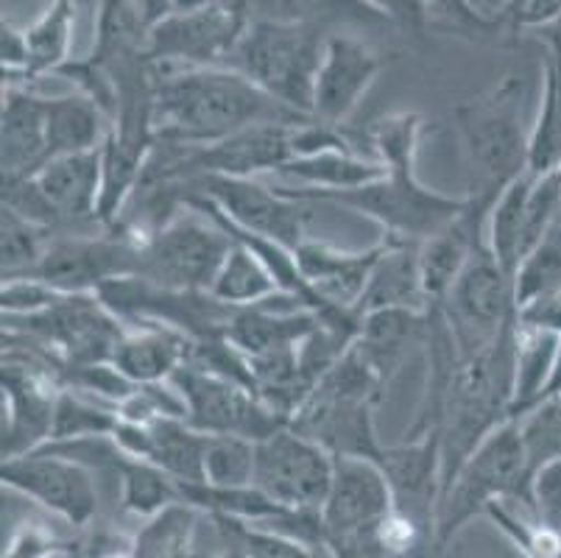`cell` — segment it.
<instances>
[{
	"mask_svg": "<svg viewBox=\"0 0 561 558\" xmlns=\"http://www.w3.org/2000/svg\"><path fill=\"white\" fill-rule=\"evenodd\" d=\"M70 542H62L43 520H25L12 531L0 558H59L70 553Z\"/></svg>",
	"mask_w": 561,
	"mask_h": 558,
	"instance_id": "7dc6e473",
	"label": "cell"
},
{
	"mask_svg": "<svg viewBox=\"0 0 561 558\" xmlns=\"http://www.w3.org/2000/svg\"><path fill=\"white\" fill-rule=\"evenodd\" d=\"M0 483L68 522L70 528H90V522L99 516V478L81 467L79 460L62 458L48 449H34L3 460Z\"/></svg>",
	"mask_w": 561,
	"mask_h": 558,
	"instance_id": "9a60e30c",
	"label": "cell"
},
{
	"mask_svg": "<svg viewBox=\"0 0 561 558\" xmlns=\"http://www.w3.org/2000/svg\"><path fill=\"white\" fill-rule=\"evenodd\" d=\"M193 341L162 324H129L112 363L135 386L168 383L191 361Z\"/></svg>",
	"mask_w": 561,
	"mask_h": 558,
	"instance_id": "4316f807",
	"label": "cell"
},
{
	"mask_svg": "<svg viewBox=\"0 0 561 558\" xmlns=\"http://www.w3.org/2000/svg\"><path fill=\"white\" fill-rule=\"evenodd\" d=\"M241 70L157 65V140L207 146L260 123H305Z\"/></svg>",
	"mask_w": 561,
	"mask_h": 558,
	"instance_id": "6da1fadb",
	"label": "cell"
},
{
	"mask_svg": "<svg viewBox=\"0 0 561 558\" xmlns=\"http://www.w3.org/2000/svg\"><path fill=\"white\" fill-rule=\"evenodd\" d=\"M234 240L210 215L185 207L142 243V280L171 291H207Z\"/></svg>",
	"mask_w": 561,
	"mask_h": 558,
	"instance_id": "9c48e42d",
	"label": "cell"
},
{
	"mask_svg": "<svg viewBox=\"0 0 561 558\" xmlns=\"http://www.w3.org/2000/svg\"><path fill=\"white\" fill-rule=\"evenodd\" d=\"M425 117L420 112H389L369 123L364 140L371 160L380 162L389 173H416Z\"/></svg>",
	"mask_w": 561,
	"mask_h": 558,
	"instance_id": "d590c367",
	"label": "cell"
},
{
	"mask_svg": "<svg viewBox=\"0 0 561 558\" xmlns=\"http://www.w3.org/2000/svg\"><path fill=\"white\" fill-rule=\"evenodd\" d=\"M467 207L456 221H450L442 232L420 243L422 283H425L431 305L445 299L447 291L463 274V269L486 246V221L497 196L467 193Z\"/></svg>",
	"mask_w": 561,
	"mask_h": 558,
	"instance_id": "ffe728a7",
	"label": "cell"
},
{
	"mask_svg": "<svg viewBox=\"0 0 561 558\" xmlns=\"http://www.w3.org/2000/svg\"><path fill=\"white\" fill-rule=\"evenodd\" d=\"M530 187H534V173L525 171L494 198V207L486 221L489 252L512 276L517 274V265L525 258V221H528Z\"/></svg>",
	"mask_w": 561,
	"mask_h": 558,
	"instance_id": "4dcf8cb0",
	"label": "cell"
},
{
	"mask_svg": "<svg viewBox=\"0 0 561 558\" xmlns=\"http://www.w3.org/2000/svg\"><path fill=\"white\" fill-rule=\"evenodd\" d=\"M204 483L218 489L254 486V442L241 436H210L204 453Z\"/></svg>",
	"mask_w": 561,
	"mask_h": 558,
	"instance_id": "ee69618b",
	"label": "cell"
},
{
	"mask_svg": "<svg viewBox=\"0 0 561 558\" xmlns=\"http://www.w3.org/2000/svg\"><path fill=\"white\" fill-rule=\"evenodd\" d=\"M530 511L545 525L561 531V458L542 464L530 475Z\"/></svg>",
	"mask_w": 561,
	"mask_h": 558,
	"instance_id": "c3c4849f",
	"label": "cell"
},
{
	"mask_svg": "<svg viewBox=\"0 0 561 558\" xmlns=\"http://www.w3.org/2000/svg\"><path fill=\"white\" fill-rule=\"evenodd\" d=\"M59 558H65V556H59Z\"/></svg>",
	"mask_w": 561,
	"mask_h": 558,
	"instance_id": "6f0895ef",
	"label": "cell"
},
{
	"mask_svg": "<svg viewBox=\"0 0 561 558\" xmlns=\"http://www.w3.org/2000/svg\"><path fill=\"white\" fill-rule=\"evenodd\" d=\"M525 3H528V0H506V3H503V9L497 12L500 23L506 25L508 31H514V23H517V18H519V12H523Z\"/></svg>",
	"mask_w": 561,
	"mask_h": 558,
	"instance_id": "f5cc1de1",
	"label": "cell"
},
{
	"mask_svg": "<svg viewBox=\"0 0 561 558\" xmlns=\"http://www.w3.org/2000/svg\"><path fill=\"white\" fill-rule=\"evenodd\" d=\"M202 511L187 503H173L146 520L131 539L135 558H196V534Z\"/></svg>",
	"mask_w": 561,
	"mask_h": 558,
	"instance_id": "8d00e7d4",
	"label": "cell"
},
{
	"mask_svg": "<svg viewBox=\"0 0 561 558\" xmlns=\"http://www.w3.org/2000/svg\"><path fill=\"white\" fill-rule=\"evenodd\" d=\"M528 84L503 76L489 92L456 106V129L467 160L472 191L500 196L528 171L530 123L525 121Z\"/></svg>",
	"mask_w": 561,
	"mask_h": 558,
	"instance_id": "277c9868",
	"label": "cell"
},
{
	"mask_svg": "<svg viewBox=\"0 0 561 558\" xmlns=\"http://www.w3.org/2000/svg\"><path fill=\"white\" fill-rule=\"evenodd\" d=\"M126 327L99 294H65L43 314L3 319V330L32 338L62 363H112Z\"/></svg>",
	"mask_w": 561,
	"mask_h": 558,
	"instance_id": "8fae6325",
	"label": "cell"
},
{
	"mask_svg": "<svg viewBox=\"0 0 561 558\" xmlns=\"http://www.w3.org/2000/svg\"><path fill=\"white\" fill-rule=\"evenodd\" d=\"M382 249L375 269L369 274L364 296L358 301V314H375V310H427L425 283H422L420 243L397 240L382 235Z\"/></svg>",
	"mask_w": 561,
	"mask_h": 558,
	"instance_id": "484cf974",
	"label": "cell"
},
{
	"mask_svg": "<svg viewBox=\"0 0 561 558\" xmlns=\"http://www.w3.org/2000/svg\"><path fill=\"white\" fill-rule=\"evenodd\" d=\"M534 34H537V37L548 45L550 56L561 61V14L553 20V23H548V25H542V29L534 31Z\"/></svg>",
	"mask_w": 561,
	"mask_h": 558,
	"instance_id": "816d5d0a",
	"label": "cell"
},
{
	"mask_svg": "<svg viewBox=\"0 0 561 558\" xmlns=\"http://www.w3.org/2000/svg\"><path fill=\"white\" fill-rule=\"evenodd\" d=\"M187 207H207L232 227L272 238L297 252L308 235L313 204L283 193L277 184H265L257 176H218L204 173L187 184Z\"/></svg>",
	"mask_w": 561,
	"mask_h": 558,
	"instance_id": "ba28073f",
	"label": "cell"
},
{
	"mask_svg": "<svg viewBox=\"0 0 561 558\" xmlns=\"http://www.w3.org/2000/svg\"><path fill=\"white\" fill-rule=\"evenodd\" d=\"M561 294V218L530 246L514 274L517 314Z\"/></svg>",
	"mask_w": 561,
	"mask_h": 558,
	"instance_id": "74e56055",
	"label": "cell"
},
{
	"mask_svg": "<svg viewBox=\"0 0 561 558\" xmlns=\"http://www.w3.org/2000/svg\"><path fill=\"white\" fill-rule=\"evenodd\" d=\"M294 198L352 209V213L375 221L386 238L411 240V243H422V240L442 232L447 224L456 221L469 202L467 196H447V193L433 191L420 182L416 173L389 171L375 182L352 187V191L313 193V196Z\"/></svg>",
	"mask_w": 561,
	"mask_h": 558,
	"instance_id": "52a82bcc",
	"label": "cell"
},
{
	"mask_svg": "<svg viewBox=\"0 0 561 558\" xmlns=\"http://www.w3.org/2000/svg\"><path fill=\"white\" fill-rule=\"evenodd\" d=\"M171 383L185 399L187 424L207 436H241L257 444L288 424L247 383L232 377L187 363Z\"/></svg>",
	"mask_w": 561,
	"mask_h": 558,
	"instance_id": "7c38bea8",
	"label": "cell"
},
{
	"mask_svg": "<svg viewBox=\"0 0 561 558\" xmlns=\"http://www.w3.org/2000/svg\"><path fill=\"white\" fill-rule=\"evenodd\" d=\"M252 23V14L234 12L213 0L210 7L176 12L149 31V56L162 68H218Z\"/></svg>",
	"mask_w": 561,
	"mask_h": 558,
	"instance_id": "2e32d148",
	"label": "cell"
},
{
	"mask_svg": "<svg viewBox=\"0 0 561 558\" xmlns=\"http://www.w3.org/2000/svg\"><path fill=\"white\" fill-rule=\"evenodd\" d=\"M500 500H517L530 509V464L525 455L519 424L506 422L463 460V467L447 486L438 503L436 553L447 550L450 542L476 516Z\"/></svg>",
	"mask_w": 561,
	"mask_h": 558,
	"instance_id": "8992f818",
	"label": "cell"
},
{
	"mask_svg": "<svg viewBox=\"0 0 561 558\" xmlns=\"http://www.w3.org/2000/svg\"><path fill=\"white\" fill-rule=\"evenodd\" d=\"M427 310H375L360 321L352 346L369 363L386 388L416 352H425L427 332H431Z\"/></svg>",
	"mask_w": 561,
	"mask_h": 558,
	"instance_id": "7402d4cb",
	"label": "cell"
},
{
	"mask_svg": "<svg viewBox=\"0 0 561 558\" xmlns=\"http://www.w3.org/2000/svg\"><path fill=\"white\" fill-rule=\"evenodd\" d=\"M207 558H249V553H247V550H241V547L227 545V550L213 553V556H207Z\"/></svg>",
	"mask_w": 561,
	"mask_h": 558,
	"instance_id": "11a10c76",
	"label": "cell"
},
{
	"mask_svg": "<svg viewBox=\"0 0 561 558\" xmlns=\"http://www.w3.org/2000/svg\"><path fill=\"white\" fill-rule=\"evenodd\" d=\"M436 305L450 327L458 355H478L517 319L514 276L492 258L489 246H483Z\"/></svg>",
	"mask_w": 561,
	"mask_h": 558,
	"instance_id": "30bf717a",
	"label": "cell"
},
{
	"mask_svg": "<svg viewBox=\"0 0 561 558\" xmlns=\"http://www.w3.org/2000/svg\"><path fill=\"white\" fill-rule=\"evenodd\" d=\"M333 469L335 455L288 424L254 444V486L290 511H321Z\"/></svg>",
	"mask_w": 561,
	"mask_h": 558,
	"instance_id": "5bb4252c",
	"label": "cell"
},
{
	"mask_svg": "<svg viewBox=\"0 0 561 558\" xmlns=\"http://www.w3.org/2000/svg\"><path fill=\"white\" fill-rule=\"evenodd\" d=\"M559 335L550 327L530 324L517 316L514 324V402L512 419L537 406L553 380L559 363Z\"/></svg>",
	"mask_w": 561,
	"mask_h": 558,
	"instance_id": "83f0119b",
	"label": "cell"
},
{
	"mask_svg": "<svg viewBox=\"0 0 561 558\" xmlns=\"http://www.w3.org/2000/svg\"><path fill=\"white\" fill-rule=\"evenodd\" d=\"M210 436L180 417H160L146 424L142 460L171 475L176 483H204V453Z\"/></svg>",
	"mask_w": 561,
	"mask_h": 558,
	"instance_id": "f546056e",
	"label": "cell"
},
{
	"mask_svg": "<svg viewBox=\"0 0 561 558\" xmlns=\"http://www.w3.org/2000/svg\"><path fill=\"white\" fill-rule=\"evenodd\" d=\"M559 173H561V168H559Z\"/></svg>",
	"mask_w": 561,
	"mask_h": 558,
	"instance_id": "9f6ffc18",
	"label": "cell"
},
{
	"mask_svg": "<svg viewBox=\"0 0 561 558\" xmlns=\"http://www.w3.org/2000/svg\"><path fill=\"white\" fill-rule=\"evenodd\" d=\"M382 240H377L371 249L364 252H350V249H339L324 240L305 238L297 246V260L302 274L308 276V283L319 291V296L330 301V305L355 307L364 296L369 274L375 269L377 258H380Z\"/></svg>",
	"mask_w": 561,
	"mask_h": 558,
	"instance_id": "cb8c5ba5",
	"label": "cell"
},
{
	"mask_svg": "<svg viewBox=\"0 0 561 558\" xmlns=\"http://www.w3.org/2000/svg\"><path fill=\"white\" fill-rule=\"evenodd\" d=\"M48 207L65 232H99V196H101V148L99 151L54 157L34 173Z\"/></svg>",
	"mask_w": 561,
	"mask_h": 558,
	"instance_id": "44dd1931",
	"label": "cell"
},
{
	"mask_svg": "<svg viewBox=\"0 0 561 558\" xmlns=\"http://www.w3.org/2000/svg\"><path fill=\"white\" fill-rule=\"evenodd\" d=\"M221 539L232 547H241L249 553V558H333L328 547L305 545L299 539L277 534V531L257 528L241 520L229 516H210Z\"/></svg>",
	"mask_w": 561,
	"mask_h": 558,
	"instance_id": "b9f144b4",
	"label": "cell"
},
{
	"mask_svg": "<svg viewBox=\"0 0 561 558\" xmlns=\"http://www.w3.org/2000/svg\"><path fill=\"white\" fill-rule=\"evenodd\" d=\"M0 258H3V280H20V276H34L50 238L56 232L28 221L14 209L3 207L0 218Z\"/></svg>",
	"mask_w": 561,
	"mask_h": 558,
	"instance_id": "60d3db41",
	"label": "cell"
},
{
	"mask_svg": "<svg viewBox=\"0 0 561 558\" xmlns=\"http://www.w3.org/2000/svg\"><path fill=\"white\" fill-rule=\"evenodd\" d=\"M514 324H508L492 346L458 363L442 419V494L463 467V460L500 424L512 422Z\"/></svg>",
	"mask_w": 561,
	"mask_h": 558,
	"instance_id": "7a4b0ae2",
	"label": "cell"
},
{
	"mask_svg": "<svg viewBox=\"0 0 561 558\" xmlns=\"http://www.w3.org/2000/svg\"><path fill=\"white\" fill-rule=\"evenodd\" d=\"M45 132H48V160L99 151L110 135V117L84 92H70V95L45 99Z\"/></svg>",
	"mask_w": 561,
	"mask_h": 558,
	"instance_id": "f1b7e54d",
	"label": "cell"
},
{
	"mask_svg": "<svg viewBox=\"0 0 561 558\" xmlns=\"http://www.w3.org/2000/svg\"><path fill=\"white\" fill-rule=\"evenodd\" d=\"M142 246L115 229L54 235L34 276L59 294H99L115 280L140 274Z\"/></svg>",
	"mask_w": 561,
	"mask_h": 558,
	"instance_id": "4fadbf2b",
	"label": "cell"
},
{
	"mask_svg": "<svg viewBox=\"0 0 561 558\" xmlns=\"http://www.w3.org/2000/svg\"><path fill=\"white\" fill-rule=\"evenodd\" d=\"M56 288L37 280V276H20V280H3L0 288V310L3 319H23V316H37L56 301L62 299Z\"/></svg>",
	"mask_w": 561,
	"mask_h": 558,
	"instance_id": "bcb514c9",
	"label": "cell"
},
{
	"mask_svg": "<svg viewBox=\"0 0 561 558\" xmlns=\"http://www.w3.org/2000/svg\"><path fill=\"white\" fill-rule=\"evenodd\" d=\"M382 394H386V386L380 377L350 344L339 363L316 383L313 391L294 411L288 428L313 439L335 458L358 455V458L377 460L386 447L377 439L375 428V411Z\"/></svg>",
	"mask_w": 561,
	"mask_h": 558,
	"instance_id": "3957f363",
	"label": "cell"
},
{
	"mask_svg": "<svg viewBox=\"0 0 561 558\" xmlns=\"http://www.w3.org/2000/svg\"><path fill=\"white\" fill-rule=\"evenodd\" d=\"M117 408L101 399L84 397L79 391L62 388L59 402L54 413V430H50V442H76V439L90 436H115Z\"/></svg>",
	"mask_w": 561,
	"mask_h": 558,
	"instance_id": "ab89813d",
	"label": "cell"
},
{
	"mask_svg": "<svg viewBox=\"0 0 561 558\" xmlns=\"http://www.w3.org/2000/svg\"><path fill=\"white\" fill-rule=\"evenodd\" d=\"M294 132L297 123H260L207 146L180 143V171L187 184L204 173H218V176L277 173L285 162L297 157Z\"/></svg>",
	"mask_w": 561,
	"mask_h": 558,
	"instance_id": "e0dca14e",
	"label": "cell"
},
{
	"mask_svg": "<svg viewBox=\"0 0 561 558\" xmlns=\"http://www.w3.org/2000/svg\"><path fill=\"white\" fill-rule=\"evenodd\" d=\"M210 296H216L218 301L229 307H257L283 294H279L277 280H274L272 271L265 269L263 260L249 246L234 240L216 280H213Z\"/></svg>",
	"mask_w": 561,
	"mask_h": 558,
	"instance_id": "d6a6232c",
	"label": "cell"
},
{
	"mask_svg": "<svg viewBox=\"0 0 561 558\" xmlns=\"http://www.w3.org/2000/svg\"><path fill=\"white\" fill-rule=\"evenodd\" d=\"M433 9H438L447 18L458 20L461 25H469L476 31H500L503 23H500L497 14H486L483 9H478L472 0H427Z\"/></svg>",
	"mask_w": 561,
	"mask_h": 558,
	"instance_id": "681fc988",
	"label": "cell"
},
{
	"mask_svg": "<svg viewBox=\"0 0 561 558\" xmlns=\"http://www.w3.org/2000/svg\"><path fill=\"white\" fill-rule=\"evenodd\" d=\"M115 489L121 511L140 520H151L168 505L182 503L180 500V483L160 467H154L151 460L131 458V455H121L115 472Z\"/></svg>",
	"mask_w": 561,
	"mask_h": 558,
	"instance_id": "1f68e13d",
	"label": "cell"
},
{
	"mask_svg": "<svg viewBox=\"0 0 561 558\" xmlns=\"http://www.w3.org/2000/svg\"><path fill=\"white\" fill-rule=\"evenodd\" d=\"M375 12H380L389 23H400L405 29H420L425 25L431 3L427 0H366Z\"/></svg>",
	"mask_w": 561,
	"mask_h": 558,
	"instance_id": "f907efd6",
	"label": "cell"
},
{
	"mask_svg": "<svg viewBox=\"0 0 561 558\" xmlns=\"http://www.w3.org/2000/svg\"><path fill=\"white\" fill-rule=\"evenodd\" d=\"M3 129H0V168L3 179L34 176L48 162L45 99L23 84H3Z\"/></svg>",
	"mask_w": 561,
	"mask_h": 558,
	"instance_id": "603a6c76",
	"label": "cell"
},
{
	"mask_svg": "<svg viewBox=\"0 0 561 558\" xmlns=\"http://www.w3.org/2000/svg\"><path fill=\"white\" fill-rule=\"evenodd\" d=\"M382 173L386 168L371 157H364L355 146H333L285 162L277 176L290 184H277V187L288 196H313V193L352 191L375 182Z\"/></svg>",
	"mask_w": 561,
	"mask_h": 558,
	"instance_id": "d4e9b609",
	"label": "cell"
},
{
	"mask_svg": "<svg viewBox=\"0 0 561 558\" xmlns=\"http://www.w3.org/2000/svg\"><path fill=\"white\" fill-rule=\"evenodd\" d=\"M330 31L285 18H257L234 45L227 68L241 70L272 99L310 117L316 76Z\"/></svg>",
	"mask_w": 561,
	"mask_h": 558,
	"instance_id": "5b68a950",
	"label": "cell"
},
{
	"mask_svg": "<svg viewBox=\"0 0 561 558\" xmlns=\"http://www.w3.org/2000/svg\"><path fill=\"white\" fill-rule=\"evenodd\" d=\"M519 424L525 455H528L530 475L542 464L561 458V391L550 394L542 402L514 419Z\"/></svg>",
	"mask_w": 561,
	"mask_h": 558,
	"instance_id": "7bdbcfd3",
	"label": "cell"
},
{
	"mask_svg": "<svg viewBox=\"0 0 561 558\" xmlns=\"http://www.w3.org/2000/svg\"><path fill=\"white\" fill-rule=\"evenodd\" d=\"M382 68H386V56L380 50L352 34L333 31L324 45L319 76H316L310 117L341 129V123L358 110Z\"/></svg>",
	"mask_w": 561,
	"mask_h": 558,
	"instance_id": "ac0fdd59",
	"label": "cell"
},
{
	"mask_svg": "<svg viewBox=\"0 0 561 558\" xmlns=\"http://www.w3.org/2000/svg\"><path fill=\"white\" fill-rule=\"evenodd\" d=\"M377 464L389 478L394 511L436 536L442 503V433L433 430L420 439L386 444Z\"/></svg>",
	"mask_w": 561,
	"mask_h": 558,
	"instance_id": "d6986e66",
	"label": "cell"
},
{
	"mask_svg": "<svg viewBox=\"0 0 561 558\" xmlns=\"http://www.w3.org/2000/svg\"><path fill=\"white\" fill-rule=\"evenodd\" d=\"M73 25V0H50V7L25 29V43H28V73H25V81H34L45 73H56L62 65L73 59L70 56Z\"/></svg>",
	"mask_w": 561,
	"mask_h": 558,
	"instance_id": "836d02e7",
	"label": "cell"
},
{
	"mask_svg": "<svg viewBox=\"0 0 561 558\" xmlns=\"http://www.w3.org/2000/svg\"><path fill=\"white\" fill-rule=\"evenodd\" d=\"M561 168V61L550 56L542 70V95L530 121L528 173L545 176Z\"/></svg>",
	"mask_w": 561,
	"mask_h": 558,
	"instance_id": "e575fe53",
	"label": "cell"
},
{
	"mask_svg": "<svg viewBox=\"0 0 561 558\" xmlns=\"http://www.w3.org/2000/svg\"><path fill=\"white\" fill-rule=\"evenodd\" d=\"M210 3H213V0H173L176 12H193V9L210 7Z\"/></svg>",
	"mask_w": 561,
	"mask_h": 558,
	"instance_id": "db71d44e",
	"label": "cell"
},
{
	"mask_svg": "<svg viewBox=\"0 0 561 558\" xmlns=\"http://www.w3.org/2000/svg\"><path fill=\"white\" fill-rule=\"evenodd\" d=\"M277 18L319 25V29L330 31V34H333V25L341 23H389L366 0H277Z\"/></svg>",
	"mask_w": 561,
	"mask_h": 558,
	"instance_id": "f6af8a7d",
	"label": "cell"
},
{
	"mask_svg": "<svg viewBox=\"0 0 561 558\" xmlns=\"http://www.w3.org/2000/svg\"><path fill=\"white\" fill-rule=\"evenodd\" d=\"M494 528L506 536L525 558H561V531L550 528L528 505L517 500H500L486 509Z\"/></svg>",
	"mask_w": 561,
	"mask_h": 558,
	"instance_id": "f35d334b",
	"label": "cell"
}]
</instances>
